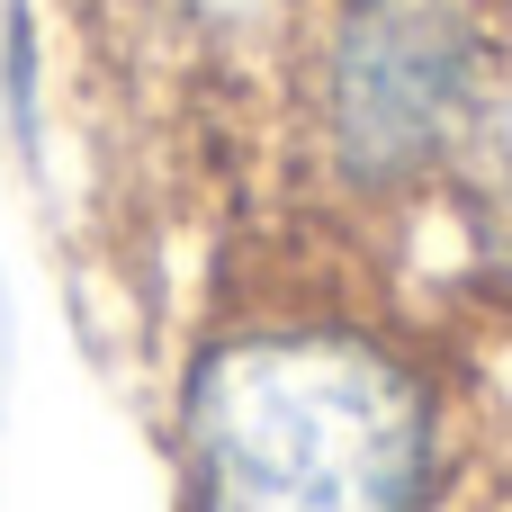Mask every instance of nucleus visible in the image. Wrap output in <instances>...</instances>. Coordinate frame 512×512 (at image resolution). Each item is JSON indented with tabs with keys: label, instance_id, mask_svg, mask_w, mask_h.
Listing matches in <instances>:
<instances>
[{
	"label": "nucleus",
	"instance_id": "nucleus-1",
	"mask_svg": "<svg viewBox=\"0 0 512 512\" xmlns=\"http://www.w3.org/2000/svg\"><path fill=\"white\" fill-rule=\"evenodd\" d=\"M162 450L180 512H450L459 342L369 270L243 279L171 360Z\"/></svg>",
	"mask_w": 512,
	"mask_h": 512
},
{
	"label": "nucleus",
	"instance_id": "nucleus-2",
	"mask_svg": "<svg viewBox=\"0 0 512 512\" xmlns=\"http://www.w3.org/2000/svg\"><path fill=\"white\" fill-rule=\"evenodd\" d=\"M504 63V0H315L270 90L315 225L414 234Z\"/></svg>",
	"mask_w": 512,
	"mask_h": 512
},
{
	"label": "nucleus",
	"instance_id": "nucleus-3",
	"mask_svg": "<svg viewBox=\"0 0 512 512\" xmlns=\"http://www.w3.org/2000/svg\"><path fill=\"white\" fill-rule=\"evenodd\" d=\"M423 225L450 243L459 306L512 324V63L495 72V90H486L459 162H450V189H441V207Z\"/></svg>",
	"mask_w": 512,
	"mask_h": 512
},
{
	"label": "nucleus",
	"instance_id": "nucleus-4",
	"mask_svg": "<svg viewBox=\"0 0 512 512\" xmlns=\"http://www.w3.org/2000/svg\"><path fill=\"white\" fill-rule=\"evenodd\" d=\"M135 9H144V27L162 36L171 63H189L198 81L270 108V90L288 72V45H297L315 0H135Z\"/></svg>",
	"mask_w": 512,
	"mask_h": 512
},
{
	"label": "nucleus",
	"instance_id": "nucleus-5",
	"mask_svg": "<svg viewBox=\"0 0 512 512\" xmlns=\"http://www.w3.org/2000/svg\"><path fill=\"white\" fill-rule=\"evenodd\" d=\"M504 9H512V0H504Z\"/></svg>",
	"mask_w": 512,
	"mask_h": 512
}]
</instances>
